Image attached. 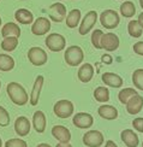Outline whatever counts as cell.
<instances>
[{"label":"cell","instance_id":"obj_30","mask_svg":"<svg viewBox=\"0 0 143 147\" xmlns=\"http://www.w3.org/2000/svg\"><path fill=\"white\" fill-rule=\"evenodd\" d=\"M136 94H138L137 93V90H136L135 88H130V87H128V88H123L120 92H119V94H118V99H119V101L122 102V104H125L131 99V98L134 96V95H136Z\"/></svg>","mask_w":143,"mask_h":147},{"label":"cell","instance_id":"obj_12","mask_svg":"<svg viewBox=\"0 0 143 147\" xmlns=\"http://www.w3.org/2000/svg\"><path fill=\"white\" fill-rule=\"evenodd\" d=\"M72 123L75 127L79 128V129H89L94 124V118L88 112H77L73 116Z\"/></svg>","mask_w":143,"mask_h":147},{"label":"cell","instance_id":"obj_32","mask_svg":"<svg viewBox=\"0 0 143 147\" xmlns=\"http://www.w3.org/2000/svg\"><path fill=\"white\" fill-rule=\"evenodd\" d=\"M103 35V32L101 29H95L94 32L91 34V44L94 46L96 50H101V45H100V41H101V38Z\"/></svg>","mask_w":143,"mask_h":147},{"label":"cell","instance_id":"obj_11","mask_svg":"<svg viewBox=\"0 0 143 147\" xmlns=\"http://www.w3.org/2000/svg\"><path fill=\"white\" fill-rule=\"evenodd\" d=\"M51 30V21L46 17H39L33 22L32 33L36 36H43Z\"/></svg>","mask_w":143,"mask_h":147},{"label":"cell","instance_id":"obj_24","mask_svg":"<svg viewBox=\"0 0 143 147\" xmlns=\"http://www.w3.org/2000/svg\"><path fill=\"white\" fill-rule=\"evenodd\" d=\"M1 35H3V38H7V36H16V38H19L21 36V28L18 24H16L13 22H9V23H6L3 26Z\"/></svg>","mask_w":143,"mask_h":147},{"label":"cell","instance_id":"obj_28","mask_svg":"<svg viewBox=\"0 0 143 147\" xmlns=\"http://www.w3.org/2000/svg\"><path fill=\"white\" fill-rule=\"evenodd\" d=\"M128 33L131 38H135V39H138L142 36L143 34V29L142 27L140 26V23L137 22V20H132L130 21L129 24H128Z\"/></svg>","mask_w":143,"mask_h":147},{"label":"cell","instance_id":"obj_25","mask_svg":"<svg viewBox=\"0 0 143 147\" xmlns=\"http://www.w3.org/2000/svg\"><path fill=\"white\" fill-rule=\"evenodd\" d=\"M15 68V59L10 54H0V71H11Z\"/></svg>","mask_w":143,"mask_h":147},{"label":"cell","instance_id":"obj_35","mask_svg":"<svg viewBox=\"0 0 143 147\" xmlns=\"http://www.w3.org/2000/svg\"><path fill=\"white\" fill-rule=\"evenodd\" d=\"M132 127L138 133H143V117H137L132 121Z\"/></svg>","mask_w":143,"mask_h":147},{"label":"cell","instance_id":"obj_41","mask_svg":"<svg viewBox=\"0 0 143 147\" xmlns=\"http://www.w3.org/2000/svg\"><path fill=\"white\" fill-rule=\"evenodd\" d=\"M36 147H51V145H48V144H40V145H37Z\"/></svg>","mask_w":143,"mask_h":147},{"label":"cell","instance_id":"obj_21","mask_svg":"<svg viewBox=\"0 0 143 147\" xmlns=\"http://www.w3.org/2000/svg\"><path fill=\"white\" fill-rule=\"evenodd\" d=\"M46 124H47V119H46V115L43 113L42 111H35L34 116H33V127L34 129L42 134L43 131L46 130Z\"/></svg>","mask_w":143,"mask_h":147},{"label":"cell","instance_id":"obj_9","mask_svg":"<svg viewBox=\"0 0 143 147\" xmlns=\"http://www.w3.org/2000/svg\"><path fill=\"white\" fill-rule=\"evenodd\" d=\"M82 141L85 146H88V147H100V146L103 145L105 139H103V135H102L101 131L89 130L83 135Z\"/></svg>","mask_w":143,"mask_h":147},{"label":"cell","instance_id":"obj_45","mask_svg":"<svg viewBox=\"0 0 143 147\" xmlns=\"http://www.w3.org/2000/svg\"><path fill=\"white\" fill-rule=\"evenodd\" d=\"M0 88H1V81H0Z\"/></svg>","mask_w":143,"mask_h":147},{"label":"cell","instance_id":"obj_16","mask_svg":"<svg viewBox=\"0 0 143 147\" xmlns=\"http://www.w3.org/2000/svg\"><path fill=\"white\" fill-rule=\"evenodd\" d=\"M102 82L112 88H120L123 86V78L115 72H105L101 76Z\"/></svg>","mask_w":143,"mask_h":147},{"label":"cell","instance_id":"obj_6","mask_svg":"<svg viewBox=\"0 0 143 147\" xmlns=\"http://www.w3.org/2000/svg\"><path fill=\"white\" fill-rule=\"evenodd\" d=\"M97 18H99V16H97V12L95 10H91V11L87 12L84 18L79 23V28H78L79 35H87L88 34L96 24Z\"/></svg>","mask_w":143,"mask_h":147},{"label":"cell","instance_id":"obj_15","mask_svg":"<svg viewBox=\"0 0 143 147\" xmlns=\"http://www.w3.org/2000/svg\"><path fill=\"white\" fill-rule=\"evenodd\" d=\"M43 82H45V78H43L42 75H39V76L35 78L32 94H30V105H32V106H36L37 104H39L40 94H41V89H42Z\"/></svg>","mask_w":143,"mask_h":147},{"label":"cell","instance_id":"obj_2","mask_svg":"<svg viewBox=\"0 0 143 147\" xmlns=\"http://www.w3.org/2000/svg\"><path fill=\"white\" fill-rule=\"evenodd\" d=\"M64 58L67 65L70 66H78L84 59V53L83 50L79 46L72 45L70 47H67L64 53Z\"/></svg>","mask_w":143,"mask_h":147},{"label":"cell","instance_id":"obj_27","mask_svg":"<svg viewBox=\"0 0 143 147\" xmlns=\"http://www.w3.org/2000/svg\"><path fill=\"white\" fill-rule=\"evenodd\" d=\"M18 44H19V40L16 36H7V38H4V40L1 41V48L6 52H13Z\"/></svg>","mask_w":143,"mask_h":147},{"label":"cell","instance_id":"obj_36","mask_svg":"<svg viewBox=\"0 0 143 147\" xmlns=\"http://www.w3.org/2000/svg\"><path fill=\"white\" fill-rule=\"evenodd\" d=\"M132 50L136 54L143 57V41H137L136 44L132 46Z\"/></svg>","mask_w":143,"mask_h":147},{"label":"cell","instance_id":"obj_4","mask_svg":"<svg viewBox=\"0 0 143 147\" xmlns=\"http://www.w3.org/2000/svg\"><path fill=\"white\" fill-rule=\"evenodd\" d=\"M73 111H75L73 104L67 99H61L55 102L53 106V112L59 118H69L70 116L73 115Z\"/></svg>","mask_w":143,"mask_h":147},{"label":"cell","instance_id":"obj_40","mask_svg":"<svg viewBox=\"0 0 143 147\" xmlns=\"http://www.w3.org/2000/svg\"><path fill=\"white\" fill-rule=\"evenodd\" d=\"M137 22L140 23V26H141L142 29H143V12L138 15V20H137Z\"/></svg>","mask_w":143,"mask_h":147},{"label":"cell","instance_id":"obj_3","mask_svg":"<svg viewBox=\"0 0 143 147\" xmlns=\"http://www.w3.org/2000/svg\"><path fill=\"white\" fill-rule=\"evenodd\" d=\"M100 23L106 29H115L120 23L119 13L115 10H105L100 15Z\"/></svg>","mask_w":143,"mask_h":147},{"label":"cell","instance_id":"obj_42","mask_svg":"<svg viewBox=\"0 0 143 147\" xmlns=\"http://www.w3.org/2000/svg\"><path fill=\"white\" fill-rule=\"evenodd\" d=\"M140 5H141V7H142V10H143V0H140Z\"/></svg>","mask_w":143,"mask_h":147},{"label":"cell","instance_id":"obj_29","mask_svg":"<svg viewBox=\"0 0 143 147\" xmlns=\"http://www.w3.org/2000/svg\"><path fill=\"white\" fill-rule=\"evenodd\" d=\"M93 95H94V99L99 102H107L109 100V90L107 87H96Z\"/></svg>","mask_w":143,"mask_h":147},{"label":"cell","instance_id":"obj_19","mask_svg":"<svg viewBox=\"0 0 143 147\" xmlns=\"http://www.w3.org/2000/svg\"><path fill=\"white\" fill-rule=\"evenodd\" d=\"M120 139H122V141L125 144V146H128V147H137L140 144L138 135L132 129L123 130L120 133Z\"/></svg>","mask_w":143,"mask_h":147},{"label":"cell","instance_id":"obj_37","mask_svg":"<svg viewBox=\"0 0 143 147\" xmlns=\"http://www.w3.org/2000/svg\"><path fill=\"white\" fill-rule=\"evenodd\" d=\"M102 59V63H105V64H112V63H113V59H112V57L109 56V54H103V56L101 57Z\"/></svg>","mask_w":143,"mask_h":147},{"label":"cell","instance_id":"obj_38","mask_svg":"<svg viewBox=\"0 0 143 147\" xmlns=\"http://www.w3.org/2000/svg\"><path fill=\"white\" fill-rule=\"evenodd\" d=\"M105 147H118V146H117V144L114 141L108 140V141H106V145H105Z\"/></svg>","mask_w":143,"mask_h":147},{"label":"cell","instance_id":"obj_26","mask_svg":"<svg viewBox=\"0 0 143 147\" xmlns=\"http://www.w3.org/2000/svg\"><path fill=\"white\" fill-rule=\"evenodd\" d=\"M136 13V6L132 1L126 0L120 5V15L125 18H132Z\"/></svg>","mask_w":143,"mask_h":147},{"label":"cell","instance_id":"obj_23","mask_svg":"<svg viewBox=\"0 0 143 147\" xmlns=\"http://www.w3.org/2000/svg\"><path fill=\"white\" fill-rule=\"evenodd\" d=\"M81 17H82L81 10H78V9L71 10L69 13L66 15V18H65V23H66L67 28H70V29L77 28V26L81 23V20H82Z\"/></svg>","mask_w":143,"mask_h":147},{"label":"cell","instance_id":"obj_20","mask_svg":"<svg viewBox=\"0 0 143 147\" xmlns=\"http://www.w3.org/2000/svg\"><path fill=\"white\" fill-rule=\"evenodd\" d=\"M97 113L101 118L107 121H113L118 118V110L113 105H101L97 109Z\"/></svg>","mask_w":143,"mask_h":147},{"label":"cell","instance_id":"obj_43","mask_svg":"<svg viewBox=\"0 0 143 147\" xmlns=\"http://www.w3.org/2000/svg\"><path fill=\"white\" fill-rule=\"evenodd\" d=\"M0 147H3V140H1V138H0Z\"/></svg>","mask_w":143,"mask_h":147},{"label":"cell","instance_id":"obj_17","mask_svg":"<svg viewBox=\"0 0 143 147\" xmlns=\"http://www.w3.org/2000/svg\"><path fill=\"white\" fill-rule=\"evenodd\" d=\"M52 135L59 142H70L71 131L64 125H54L52 128Z\"/></svg>","mask_w":143,"mask_h":147},{"label":"cell","instance_id":"obj_13","mask_svg":"<svg viewBox=\"0 0 143 147\" xmlns=\"http://www.w3.org/2000/svg\"><path fill=\"white\" fill-rule=\"evenodd\" d=\"M125 106H126V111L129 115H132V116L138 115L143 109V96L140 94L134 95L131 99L125 104Z\"/></svg>","mask_w":143,"mask_h":147},{"label":"cell","instance_id":"obj_34","mask_svg":"<svg viewBox=\"0 0 143 147\" xmlns=\"http://www.w3.org/2000/svg\"><path fill=\"white\" fill-rule=\"evenodd\" d=\"M5 147H28V145L24 140L19 138H13L5 142Z\"/></svg>","mask_w":143,"mask_h":147},{"label":"cell","instance_id":"obj_22","mask_svg":"<svg viewBox=\"0 0 143 147\" xmlns=\"http://www.w3.org/2000/svg\"><path fill=\"white\" fill-rule=\"evenodd\" d=\"M15 20L19 23L28 26V24H33L34 22V15L27 9H19L15 12Z\"/></svg>","mask_w":143,"mask_h":147},{"label":"cell","instance_id":"obj_31","mask_svg":"<svg viewBox=\"0 0 143 147\" xmlns=\"http://www.w3.org/2000/svg\"><path fill=\"white\" fill-rule=\"evenodd\" d=\"M132 83L137 89L143 90V69H136L132 72Z\"/></svg>","mask_w":143,"mask_h":147},{"label":"cell","instance_id":"obj_46","mask_svg":"<svg viewBox=\"0 0 143 147\" xmlns=\"http://www.w3.org/2000/svg\"><path fill=\"white\" fill-rule=\"evenodd\" d=\"M142 147H143V142H142Z\"/></svg>","mask_w":143,"mask_h":147},{"label":"cell","instance_id":"obj_33","mask_svg":"<svg viewBox=\"0 0 143 147\" xmlns=\"http://www.w3.org/2000/svg\"><path fill=\"white\" fill-rule=\"evenodd\" d=\"M10 115L5 107L0 106V127H7L10 124Z\"/></svg>","mask_w":143,"mask_h":147},{"label":"cell","instance_id":"obj_5","mask_svg":"<svg viewBox=\"0 0 143 147\" xmlns=\"http://www.w3.org/2000/svg\"><path fill=\"white\" fill-rule=\"evenodd\" d=\"M45 44L48 47V50L52 51V52H60V51H63L64 48H66L65 38L61 34H58V33L49 34L45 40Z\"/></svg>","mask_w":143,"mask_h":147},{"label":"cell","instance_id":"obj_44","mask_svg":"<svg viewBox=\"0 0 143 147\" xmlns=\"http://www.w3.org/2000/svg\"><path fill=\"white\" fill-rule=\"evenodd\" d=\"M0 26H1V17H0Z\"/></svg>","mask_w":143,"mask_h":147},{"label":"cell","instance_id":"obj_39","mask_svg":"<svg viewBox=\"0 0 143 147\" xmlns=\"http://www.w3.org/2000/svg\"><path fill=\"white\" fill-rule=\"evenodd\" d=\"M55 147H72V145H70V142H59Z\"/></svg>","mask_w":143,"mask_h":147},{"label":"cell","instance_id":"obj_1","mask_svg":"<svg viewBox=\"0 0 143 147\" xmlns=\"http://www.w3.org/2000/svg\"><path fill=\"white\" fill-rule=\"evenodd\" d=\"M6 92L10 100L17 106H24L29 101V96L26 88L18 82H10L6 86Z\"/></svg>","mask_w":143,"mask_h":147},{"label":"cell","instance_id":"obj_18","mask_svg":"<svg viewBox=\"0 0 143 147\" xmlns=\"http://www.w3.org/2000/svg\"><path fill=\"white\" fill-rule=\"evenodd\" d=\"M93 76H94V66L89 63H84L83 65H81V68L78 69L77 77L81 82L88 83L91 81Z\"/></svg>","mask_w":143,"mask_h":147},{"label":"cell","instance_id":"obj_14","mask_svg":"<svg viewBox=\"0 0 143 147\" xmlns=\"http://www.w3.org/2000/svg\"><path fill=\"white\" fill-rule=\"evenodd\" d=\"M30 128H32V124H30L29 119L26 116H19V117L15 121V131L17 135H19V136L29 135Z\"/></svg>","mask_w":143,"mask_h":147},{"label":"cell","instance_id":"obj_8","mask_svg":"<svg viewBox=\"0 0 143 147\" xmlns=\"http://www.w3.org/2000/svg\"><path fill=\"white\" fill-rule=\"evenodd\" d=\"M100 45H101V50H106L107 52H113L119 48L120 40L118 38V35H115L114 33H106V34L103 33Z\"/></svg>","mask_w":143,"mask_h":147},{"label":"cell","instance_id":"obj_7","mask_svg":"<svg viewBox=\"0 0 143 147\" xmlns=\"http://www.w3.org/2000/svg\"><path fill=\"white\" fill-rule=\"evenodd\" d=\"M28 59L34 66H42L47 63L48 57L46 51L41 47H32L28 51Z\"/></svg>","mask_w":143,"mask_h":147},{"label":"cell","instance_id":"obj_10","mask_svg":"<svg viewBox=\"0 0 143 147\" xmlns=\"http://www.w3.org/2000/svg\"><path fill=\"white\" fill-rule=\"evenodd\" d=\"M49 20L53 21V22H57L60 23L63 22L65 18H66V7L63 3H54L49 6Z\"/></svg>","mask_w":143,"mask_h":147}]
</instances>
